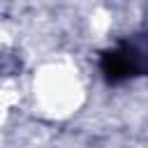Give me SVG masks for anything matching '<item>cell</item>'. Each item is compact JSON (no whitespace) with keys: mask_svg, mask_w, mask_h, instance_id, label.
I'll return each mask as SVG.
<instances>
[{"mask_svg":"<svg viewBox=\"0 0 148 148\" xmlns=\"http://www.w3.org/2000/svg\"><path fill=\"white\" fill-rule=\"evenodd\" d=\"M99 69L109 83H123L134 76L148 74V53L134 44H118L102 53Z\"/></svg>","mask_w":148,"mask_h":148,"instance_id":"1","label":"cell"}]
</instances>
